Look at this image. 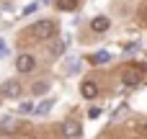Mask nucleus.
Here are the masks:
<instances>
[{
  "instance_id": "obj_1",
  "label": "nucleus",
  "mask_w": 147,
  "mask_h": 139,
  "mask_svg": "<svg viewBox=\"0 0 147 139\" xmlns=\"http://www.w3.org/2000/svg\"><path fill=\"white\" fill-rule=\"evenodd\" d=\"M54 28H57V26H54L52 21H39V23H34L28 31H31L36 39H52V36H54Z\"/></svg>"
},
{
  "instance_id": "obj_2",
  "label": "nucleus",
  "mask_w": 147,
  "mask_h": 139,
  "mask_svg": "<svg viewBox=\"0 0 147 139\" xmlns=\"http://www.w3.org/2000/svg\"><path fill=\"white\" fill-rule=\"evenodd\" d=\"M121 83H124V85H129V88H137V85L142 83V72H140V67H129V70H124Z\"/></svg>"
},
{
  "instance_id": "obj_3",
  "label": "nucleus",
  "mask_w": 147,
  "mask_h": 139,
  "mask_svg": "<svg viewBox=\"0 0 147 139\" xmlns=\"http://www.w3.org/2000/svg\"><path fill=\"white\" fill-rule=\"evenodd\" d=\"M62 132H65V137H67V139H78L80 134H83V129H80V124H78L75 119L65 121V124H62Z\"/></svg>"
},
{
  "instance_id": "obj_4",
  "label": "nucleus",
  "mask_w": 147,
  "mask_h": 139,
  "mask_svg": "<svg viewBox=\"0 0 147 139\" xmlns=\"http://www.w3.org/2000/svg\"><path fill=\"white\" fill-rule=\"evenodd\" d=\"M34 64H36V62H34L31 54H21V57L16 59V70H18V72H31Z\"/></svg>"
},
{
  "instance_id": "obj_5",
  "label": "nucleus",
  "mask_w": 147,
  "mask_h": 139,
  "mask_svg": "<svg viewBox=\"0 0 147 139\" xmlns=\"http://www.w3.org/2000/svg\"><path fill=\"white\" fill-rule=\"evenodd\" d=\"M3 93H5L8 98H18V95H21V83H18V80H5V83H3Z\"/></svg>"
},
{
  "instance_id": "obj_6",
  "label": "nucleus",
  "mask_w": 147,
  "mask_h": 139,
  "mask_svg": "<svg viewBox=\"0 0 147 139\" xmlns=\"http://www.w3.org/2000/svg\"><path fill=\"white\" fill-rule=\"evenodd\" d=\"M109 18L106 15H96L93 21H90V31H96V34H103V31H109Z\"/></svg>"
},
{
  "instance_id": "obj_7",
  "label": "nucleus",
  "mask_w": 147,
  "mask_h": 139,
  "mask_svg": "<svg viewBox=\"0 0 147 139\" xmlns=\"http://www.w3.org/2000/svg\"><path fill=\"white\" fill-rule=\"evenodd\" d=\"M80 93H83V98H88V101H93V98L98 95V85H96L93 80H85V83L80 85Z\"/></svg>"
},
{
  "instance_id": "obj_8",
  "label": "nucleus",
  "mask_w": 147,
  "mask_h": 139,
  "mask_svg": "<svg viewBox=\"0 0 147 139\" xmlns=\"http://www.w3.org/2000/svg\"><path fill=\"white\" fill-rule=\"evenodd\" d=\"M0 126H3V132H5V134H13V132L18 129V121H16V119H3V124H0Z\"/></svg>"
},
{
  "instance_id": "obj_9",
  "label": "nucleus",
  "mask_w": 147,
  "mask_h": 139,
  "mask_svg": "<svg viewBox=\"0 0 147 139\" xmlns=\"http://www.w3.org/2000/svg\"><path fill=\"white\" fill-rule=\"evenodd\" d=\"M109 59H111V54H109V52H98V54H93V57H90V62H93V64H103V62H109Z\"/></svg>"
},
{
  "instance_id": "obj_10",
  "label": "nucleus",
  "mask_w": 147,
  "mask_h": 139,
  "mask_svg": "<svg viewBox=\"0 0 147 139\" xmlns=\"http://www.w3.org/2000/svg\"><path fill=\"white\" fill-rule=\"evenodd\" d=\"M52 106H54V101H44V103H39L34 111H36L39 116H44V113H49V111H52Z\"/></svg>"
},
{
  "instance_id": "obj_11",
  "label": "nucleus",
  "mask_w": 147,
  "mask_h": 139,
  "mask_svg": "<svg viewBox=\"0 0 147 139\" xmlns=\"http://www.w3.org/2000/svg\"><path fill=\"white\" fill-rule=\"evenodd\" d=\"M57 8L59 10H75L78 8V0H57Z\"/></svg>"
},
{
  "instance_id": "obj_12",
  "label": "nucleus",
  "mask_w": 147,
  "mask_h": 139,
  "mask_svg": "<svg viewBox=\"0 0 147 139\" xmlns=\"http://www.w3.org/2000/svg\"><path fill=\"white\" fill-rule=\"evenodd\" d=\"M65 46H67V39H65V41H57V44H54V46H52V54H54V57H59V54H62V49H65Z\"/></svg>"
},
{
  "instance_id": "obj_13",
  "label": "nucleus",
  "mask_w": 147,
  "mask_h": 139,
  "mask_svg": "<svg viewBox=\"0 0 147 139\" xmlns=\"http://www.w3.org/2000/svg\"><path fill=\"white\" fill-rule=\"evenodd\" d=\"M36 10H39V5H36V3H31V5H26V8H23V15H31V13H36Z\"/></svg>"
},
{
  "instance_id": "obj_14",
  "label": "nucleus",
  "mask_w": 147,
  "mask_h": 139,
  "mask_svg": "<svg viewBox=\"0 0 147 139\" xmlns=\"http://www.w3.org/2000/svg\"><path fill=\"white\" fill-rule=\"evenodd\" d=\"M34 108H36L34 103H21V113H31Z\"/></svg>"
},
{
  "instance_id": "obj_15",
  "label": "nucleus",
  "mask_w": 147,
  "mask_h": 139,
  "mask_svg": "<svg viewBox=\"0 0 147 139\" xmlns=\"http://www.w3.org/2000/svg\"><path fill=\"white\" fill-rule=\"evenodd\" d=\"M44 90H47V83H36L34 85V93H44Z\"/></svg>"
},
{
  "instance_id": "obj_16",
  "label": "nucleus",
  "mask_w": 147,
  "mask_h": 139,
  "mask_svg": "<svg viewBox=\"0 0 147 139\" xmlns=\"http://www.w3.org/2000/svg\"><path fill=\"white\" fill-rule=\"evenodd\" d=\"M88 116H90V119H98V116H101V108H90Z\"/></svg>"
},
{
  "instance_id": "obj_17",
  "label": "nucleus",
  "mask_w": 147,
  "mask_h": 139,
  "mask_svg": "<svg viewBox=\"0 0 147 139\" xmlns=\"http://www.w3.org/2000/svg\"><path fill=\"white\" fill-rule=\"evenodd\" d=\"M0 57H8V46H5L3 39H0Z\"/></svg>"
},
{
  "instance_id": "obj_18",
  "label": "nucleus",
  "mask_w": 147,
  "mask_h": 139,
  "mask_svg": "<svg viewBox=\"0 0 147 139\" xmlns=\"http://www.w3.org/2000/svg\"><path fill=\"white\" fill-rule=\"evenodd\" d=\"M142 21H145V23H147V8H145V10H142Z\"/></svg>"
},
{
  "instance_id": "obj_19",
  "label": "nucleus",
  "mask_w": 147,
  "mask_h": 139,
  "mask_svg": "<svg viewBox=\"0 0 147 139\" xmlns=\"http://www.w3.org/2000/svg\"><path fill=\"white\" fill-rule=\"evenodd\" d=\"M41 3H49V0H41Z\"/></svg>"
}]
</instances>
